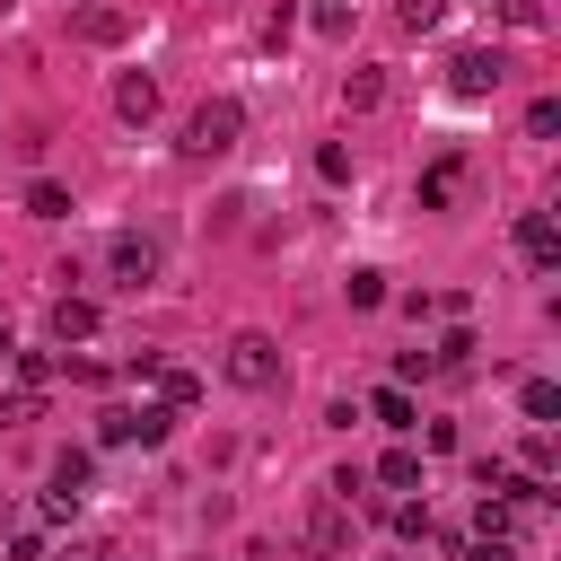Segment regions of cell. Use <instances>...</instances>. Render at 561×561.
<instances>
[{
	"label": "cell",
	"instance_id": "f546056e",
	"mask_svg": "<svg viewBox=\"0 0 561 561\" xmlns=\"http://www.w3.org/2000/svg\"><path fill=\"white\" fill-rule=\"evenodd\" d=\"M18 526H26V517H18V508H9V500H0V543H9V535H18Z\"/></svg>",
	"mask_w": 561,
	"mask_h": 561
},
{
	"label": "cell",
	"instance_id": "277c9868",
	"mask_svg": "<svg viewBox=\"0 0 561 561\" xmlns=\"http://www.w3.org/2000/svg\"><path fill=\"white\" fill-rule=\"evenodd\" d=\"M517 254H526L535 272L561 263V228H552V210H517Z\"/></svg>",
	"mask_w": 561,
	"mask_h": 561
},
{
	"label": "cell",
	"instance_id": "30bf717a",
	"mask_svg": "<svg viewBox=\"0 0 561 561\" xmlns=\"http://www.w3.org/2000/svg\"><path fill=\"white\" fill-rule=\"evenodd\" d=\"M517 412H526L535 430H543V421H561V386H552V377H526V386H517Z\"/></svg>",
	"mask_w": 561,
	"mask_h": 561
},
{
	"label": "cell",
	"instance_id": "5b68a950",
	"mask_svg": "<svg viewBox=\"0 0 561 561\" xmlns=\"http://www.w3.org/2000/svg\"><path fill=\"white\" fill-rule=\"evenodd\" d=\"M105 263H114V280H131V289H140V280H158V245H149V237H114V254H105Z\"/></svg>",
	"mask_w": 561,
	"mask_h": 561
},
{
	"label": "cell",
	"instance_id": "3957f363",
	"mask_svg": "<svg viewBox=\"0 0 561 561\" xmlns=\"http://www.w3.org/2000/svg\"><path fill=\"white\" fill-rule=\"evenodd\" d=\"M500 79H508V61H500L491 44H473V53H456V61H447V88H456V96H491Z\"/></svg>",
	"mask_w": 561,
	"mask_h": 561
},
{
	"label": "cell",
	"instance_id": "f1b7e54d",
	"mask_svg": "<svg viewBox=\"0 0 561 561\" xmlns=\"http://www.w3.org/2000/svg\"><path fill=\"white\" fill-rule=\"evenodd\" d=\"M465 561H517V552H508L500 535H473V543H465Z\"/></svg>",
	"mask_w": 561,
	"mask_h": 561
},
{
	"label": "cell",
	"instance_id": "7a4b0ae2",
	"mask_svg": "<svg viewBox=\"0 0 561 561\" xmlns=\"http://www.w3.org/2000/svg\"><path fill=\"white\" fill-rule=\"evenodd\" d=\"M228 377H237V386H280V351H272V333H237V342H228Z\"/></svg>",
	"mask_w": 561,
	"mask_h": 561
},
{
	"label": "cell",
	"instance_id": "cb8c5ba5",
	"mask_svg": "<svg viewBox=\"0 0 561 561\" xmlns=\"http://www.w3.org/2000/svg\"><path fill=\"white\" fill-rule=\"evenodd\" d=\"M438 9H447V0H394V18H403L412 35H421V26H438Z\"/></svg>",
	"mask_w": 561,
	"mask_h": 561
},
{
	"label": "cell",
	"instance_id": "9a60e30c",
	"mask_svg": "<svg viewBox=\"0 0 561 561\" xmlns=\"http://www.w3.org/2000/svg\"><path fill=\"white\" fill-rule=\"evenodd\" d=\"M26 210H35V219H70V193H61V184H44V175H35V184H26Z\"/></svg>",
	"mask_w": 561,
	"mask_h": 561
},
{
	"label": "cell",
	"instance_id": "603a6c76",
	"mask_svg": "<svg viewBox=\"0 0 561 561\" xmlns=\"http://www.w3.org/2000/svg\"><path fill=\"white\" fill-rule=\"evenodd\" d=\"M316 175H324V184H342V175H351V149H342V140H324V149H316Z\"/></svg>",
	"mask_w": 561,
	"mask_h": 561
},
{
	"label": "cell",
	"instance_id": "44dd1931",
	"mask_svg": "<svg viewBox=\"0 0 561 561\" xmlns=\"http://www.w3.org/2000/svg\"><path fill=\"white\" fill-rule=\"evenodd\" d=\"M35 403H44L35 386H18V394H0V430H18V421H35Z\"/></svg>",
	"mask_w": 561,
	"mask_h": 561
},
{
	"label": "cell",
	"instance_id": "484cf974",
	"mask_svg": "<svg viewBox=\"0 0 561 561\" xmlns=\"http://www.w3.org/2000/svg\"><path fill=\"white\" fill-rule=\"evenodd\" d=\"M351 307H386V280L377 272H351Z\"/></svg>",
	"mask_w": 561,
	"mask_h": 561
},
{
	"label": "cell",
	"instance_id": "ba28073f",
	"mask_svg": "<svg viewBox=\"0 0 561 561\" xmlns=\"http://www.w3.org/2000/svg\"><path fill=\"white\" fill-rule=\"evenodd\" d=\"M88 333H96V307L61 289V298H53V342H88Z\"/></svg>",
	"mask_w": 561,
	"mask_h": 561
},
{
	"label": "cell",
	"instance_id": "4316f807",
	"mask_svg": "<svg viewBox=\"0 0 561 561\" xmlns=\"http://www.w3.org/2000/svg\"><path fill=\"white\" fill-rule=\"evenodd\" d=\"M44 517H53V526H70V517H79V491H61V482H53V491H44Z\"/></svg>",
	"mask_w": 561,
	"mask_h": 561
},
{
	"label": "cell",
	"instance_id": "8992f818",
	"mask_svg": "<svg viewBox=\"0 0 561 561\" xmlns=\"http://www.w3.org/2000/svg\"><path fill=\"white\" fill-rule=\"evenodd\" d=\"M114 114H123V123H149V114H158V79L123 70V79H114Z\"/></svg>",
	"mask_w": 561,
	"mask_h": 561
},
{
	"label": "cell",
	"instance_id": "5bb4252c",
	"mask_svg": "<svg viewBox=\"0 0 561 561\" xmlns=\"http://www.w3.org/2000/svg\"><path fill=\"white\" fill-rule=\"evenodd\" d=\"M368 412H377L386 430H412V394H403V386H377V394H368Z\"/></svg>",
	"mask_w": 561,
	"mask_h": 561
},
{
	"label": "cell",
	"instance_id": "d6986e66",
	"mask_svg": "<svg viewBox=\"0 0 561 561\" xmlns=\"http://www.w3.org/2000/svg\"><path fill=\"white\" fill-rule=\"evenodd\" d=\"M79 35H88V44H114V35H123V9H88Z\"/></svg>",
	"mask_w": 561,
	"mask_h": 561
},
{
	"label": "cell",
	"instance_id": "7402d4cb",
	"mask_svg": "<svg viewBox=\"0 0 561 561\" xmlns=\"http://www.w3.org/2000/svg\"><path fill=\"white\" fill-rule=\"evenodd\" d=\"M526 131H535V140H552V131H561V105H552V96H535V105H526Z\"/></svg>",
	"mask_w": 561,
	"mask_h": 561
},
{
	"label": "cell",
	"instance_id": "d4e9b609",
	"mask_svg": "<svg viewBox=\"0 0 561 561\" xmlns=\"http://www.w3.org/2000/svg\"><path fill=\"white\" fill-rule=\"evenodd\" d=\"M316 26L324 35H351V0H316Z\"/></svg>",
	"mask_w": 561,
	"mask_h": 561
},
{
	"label": "cell",
	"instance_id": "e0dca14e",
	"mask_svg": "<svg viewBox=\"0 0 561 561\" xmlns=\"http://www.w3.org/2000/svg\"><path fill=\"white\" fill-rule=\"evenodd\" d=\"M9 359H18V377H26V386H35V394H44V386H53V368H61V359H53V351H9Z\"/></svg>",
	"mask_w": 561,
	"mask_h": 561
},
{
	"label": "cell",
	"instance_id": "4fadbf2b",
	"mask_svg": "<svg viewBox=\"0 0 561 561\" xmlns=\"http://www.w3.org/2000/svg\"><path fill=\"white\" fill-rule=\"evenodd\" d=\"M158 377V394H167V412H184V403H202V377L193 368H149Z\"/></svg>",
	"mask_w": 561,
	"mask_h": 561
},
{
	"label": "cell",
	"instance_id": "7c38bea8",
	"mask_svg": "<svg viewBox=\"0 0 561 561\" xmlns=\"http://www.w3.org/2000/svg\"><path fill=\"white\" fill-rule=\"evenodd\" d=\"M53 482L88 500V482H96V456H88V447H61V456H53Z\"/></svg>",
	"mask_w": 561,
	"mask_h": 561
},
{
	"label": "cell",
	"instance_id": "52a82bcc",
	"mask_svg": "<svg viewBox=\"0 0 561 561\" xmlns=\"http://www.w3.org/2000/svg\"><path fill=\"white\" fill-rule=\"evenodd\" d=\"M307 543H316V552H342V543H351V517H342V500H316V508H307Z\"/></svg>",
	"mask_w": 561,
	"mask_h": 561
},
{
	"label": "cell",
	"instance_id": "6da1fadb",
	"mask_svg": "<svg viewBox=\"0 0 561 561\" xmlns=\"http://www.w3.org/2000/svg\"><path fill=\"white\" fill-rule=\"evenodd\" d=\"M237 131H245V105H237V96H210V105H193L184 149H193V158H219V149H237Z\"/></svg>",
	"mask_w": 561,
	"mask_h": 561
},
{
	"label": "cell",
	"instance_id": "ac0fdd59",
	"mask_svg": "<svg viewBox=\"0 0 561 561\" xmlns=\"http://www.w3.org/2000/svg\"><path fill=\"white\" fill-rule=\"evenodd\" d=\"M96 438H105V447H131V438H140V412H123V403H114V412L96 421Z\"/></svg>",
	"mask_w": 561,
	"mask_h": 561
},
{
	"label": "cell",
	"instance_id": "ffe728a7",
	"mask_svg": "<svg viewBox=\"0 0 561 561\" xmlns=\"http://www.w3.org/2000/svg\"><path fill=\"white\" fill-rule=\"evenodd\" d=\"M386 517H394V535H403V543H421V535H430V508H412V500H394Z\"/></svg>",
	"mask_w": 561,
	"mask_h": 561
},
{
	"label": "cell",
	"instance_id": "83f0119b",
	"mask_svg": "<svg viewBox=\"0 0 561 561\" xmlns=\"http://www.w3.org/2000/svg\"><path fill=\"white\" fill-rule=\"evenodd\" d=\"M500 18L508 26H543V0H500Z\"/></svg>",
	"mask_w": 561,
	"mask_h": 561
},
{
	"label": "cell",
	"instance_id": "8fae6325",
	"mask_svg": "<svg viewBox=\"0 0 561 561\" xmlns=\"http://www.w3.org/2000/svg\"><path fill=\"white\" fill-rule=\"evenodd\" d=\"M342 105H351V114H377V105H386V70H351V79H342Z\"/></svg>",
	"mask_w": 561,
	"mask_h": 561
},
{
	"label": "cell",
	"instance_id": "9c48e42d",
	"mask_svg": "<svg viewBox=\"0 0 561 561\" xmlns=\"http://www.w3.org/2000/svg\"><path fill=\"white\" fill-rule=\"evenodd\" d=\"M456 184H465V158H438V167L421 175V210H447V202H456Z\"/></svg>",
	"mask_w": 561,
	"mask_h": 561
},
{
	"label": "cell",
	"instance_id": "2e32d148",
	"mask_svg": "<svg viewBox=\"0 0 561 561\" xmlns=\"http://www.w3.org/2000/svg\"><path fill=\"white\" fill-rule=\"evenodd\" d=\"M377 482H386V491H412V482H421V456H412V447H394V456L377 465Z\"/></svg>",
	"mask_w": 561,
	"mask_h": 561
}]
</instances>
